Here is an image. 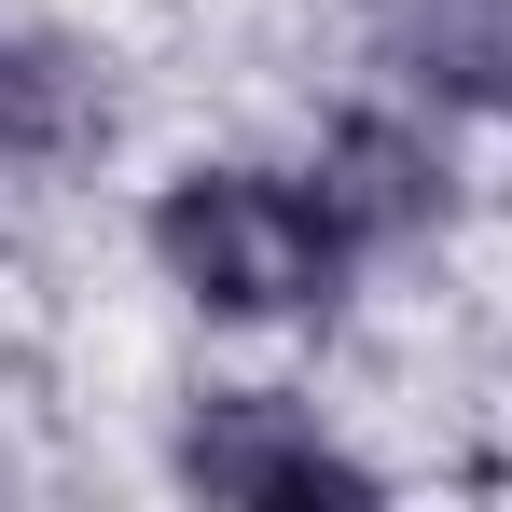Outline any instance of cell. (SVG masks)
Masks as SVG:
<instances>
[{
	"label": "cell",
	"mask_w": 512,
	"mask_h": 512,
	"mask_svg": "<svg viewBox=\"0 0 512 512\" xmlns=\"http://www.w3.org/2000/svg\"><path fill=\"white\" fill-rule=\"evenodd\" d=\"M153 250L208 319H305L346 263V222L263 167H180L153 208Z\"/></svg>",
	"instance_id": "1"
},
{
	"label": "cell",
	"mask_w": 512,
	"mask_h": 512,
	"mask_svg": "<svg viewBox=\"0 0 512 512\" xmlns=\"http://www.w3.org/2000/svg\"><path fill=\"white\" fill-rule=\"evenodd\" d=\"M180 485H208V499L236 512H291V499H374V471L319 443V429L291 416V402H263V388H222L208 416L180 429Z\"/></svg>",
	"instance_id": "2"
},
{
	"label": "cell",
	"mask_w": 512,
	"mask_h": 512,
	"mask_svg": "<svg viewBox=\"0 0 512 512\" xmlns=\"http://www.w3.org/2000/svg\"><path fill=\"white\" fill-rule=\"evenodd\" d=\"M111 139V84L70 42H0V167H70Z\"/></svg>",
	"instance_id": "3"
},
{
	"label": "cell",
	"mask_w": 512,
	"mask_h": 512,
	"mask_svg": "<svg viewBox=\"0 0 512 512\" xmlns=\"http://www.w3.org/2000/svg\"><path fill=\"white\" fill-rule=\"evenodd\" d=\"M319 208H333L346 236H402L429 208V153L402 139V125H346L333 139V180H319Z\"/></svg>",
	"instance_id": "4"
}]
</instances>
